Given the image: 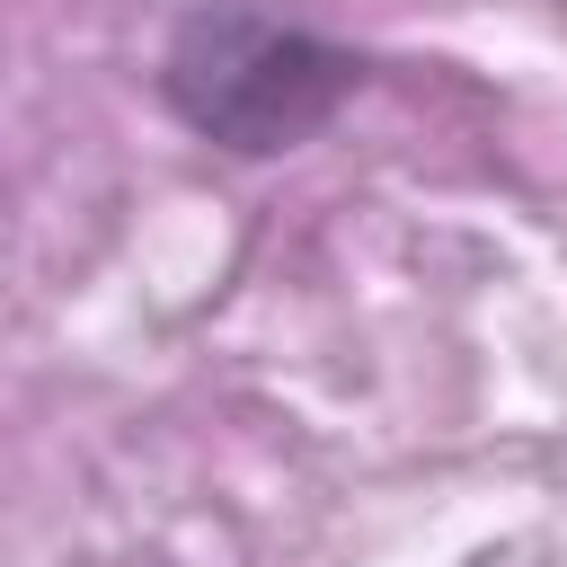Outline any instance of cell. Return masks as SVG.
<instances>
[{"instance_id": "obj_1", "label": "cell", "mask_w": 567, "mask_h": 567, "mask_svg": "<svg viewBox=\"0 0 567 567\" xmlns=\"http://www.w3.org/2000/svg\"><path fill=\"white\" fill-rule=\"evenodd\" d=\"M354 89H363V62L337 35L284 9H257V0H195L159 53L168 115L239 159L301 151Z\"/></svg>"}]
</instances>
